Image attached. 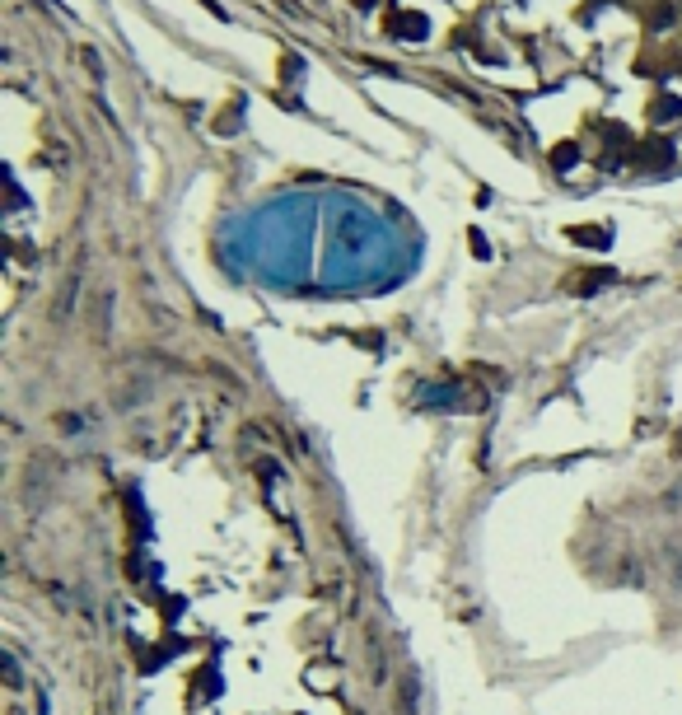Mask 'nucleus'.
Listing matches in <instances>:
<instances>
[{"label":"nucleus","instance_id":"3","mask_svg":"<svg viewBox=\"0 0 682 715\" xmlns=\"http://www.w3.org/2000/svg\"><path fill=\"white\" fill-rule=\"evenodd\" d=\"M467 239H472V248H477V257H486V253H491V243H486V239H481V234H477V229H472V234H467Z\"/></svg>","mask_w":682,"mask_h":715},{"label":"nucleus","instance_id":"2","mask_svg":"<svg viewBox=\"0 0 682 715\" xmlns=\"http://www.w3.org/2000/svg\"><path fill=\"white\" fill-rule=\"evenodd\" d=\"M575 155H579L575 145H561L556 155H552V164H556V169H570V164H575Z\"/></svg>","mask_w":682,"mask_h":715},{"label":"nucleus","instance_id":"1","mask_svg":"<svg viewBox=\"0 0 682 715\" xmlns=\"http://www.w3.org/2000/svg\"><path fill=\"white\" fill-rule=\"evenodd\" d=\"M570 239H579V243H598V248L607 243V234H603V229H570Z\"/></svg>","mask_w":682,"mask_h":715}]
</instances>
